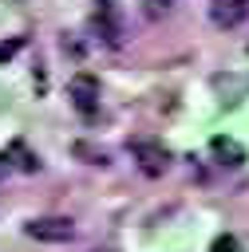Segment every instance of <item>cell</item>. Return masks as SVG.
Instances as JSON below:
<instances>
[{
    "label": "cell",
    "mask_w": 249,
    "mask_h": 252,
    "mask_svg": "<svg viewBox=\"0 0 249 252\" xmlns=\"http://www.w3.org/2000/svg\"><path fill=\"white\" fill-rule=\"evenodd\" d=\"M209 150H213V158H217L221 165H229V169H237V165L249 161L245 146H241L237 138H225V134H213V138H209Z\"/></svg>",
    "instance_id": "cell-4"
},
{
    "label": "cell",
    "mask_w": 249,
    "mask_h": 252,
    "mask_svg": "<svg viewBox=\"0 0 249 252\" xmlns=\"http://www.w3.org/2000/svg\"><path fill=\"white\" fill-rule=\"evenodd\" d=\"M209 252H241V248H237V236H229V232H225V236H217V240H213V248H209Z\"/></svg>",
    "instance_id": "cell-9"
},
{
    "label": "cell",
    "mask_w": 249,
    "mask_h": 252,
    "mask_svg": "<svg viewBox=\"0 0 249 252\" xmlns=\"http://www.w3.org/2000/svg\"><path fill=\"white\" fill-rule=\"evenodd\" d=\"M130 154H134V161H138V169L146 177H162L170 169V150L162 142H154V138H134L130 142Z\"/></svg>",
    "instance_id": "cell-1"
},
{
    "label": "cell",
    "mask_w": 249,
    "mask_h": 252,
    "mask_svg": "<svg viewBox=\"0 0 249 252\" xmlns=\"http://www.w3.org/2000/svg\"><path fill=\"white\" fill-rule=\"evenodd\" d=\"M209 16H213L217 28H237L249 16V0H213L209 4Z\"/></svg>",
    "instance_id": "cell-5"
},
{
    "label": "cell",
    "mask_w": 249,
    "mask_h": 252,
    "mask_svg": "<svg viewBox=\"0 0 249 252\" xmlns=\"http://www.w3.org/2000/svg\"><path fill=\"white\" fill-rule=\"evenodd\" d=\"M95 24H99V32H103V39H107L111 47H119V43H123V32H119V20H115V12H111V4H103V8H99V16H95Z\"/></svg>",
    "instance_id": "cell-6"
},
{
    "label": "cell",
    "mask_w": 249,
    "mask_h": 252,
    "mask_svg": "<svg viewBox=\"0 0 249 252\" xmlns=\"http://www.w3.org/2000/svg\"><path fill=\"white\" fill-rule=\"evenodd\" d=\"M170 4L174 0H142V12H146V20H162L170 12Z\"/></svg>",
    "instance_id": "cell-8"
},
{
    "label": "cell",
    "mask_w": 249,
    "mask_h": 252,
    "mask_svg": "<svg viewBox=\"0 0 249 252\" xmlns=\"http://www.w3.org/2000/svg\"><path fill=\"white\" fill-rule=\"evenodd\" d=\"M67 91H71L75 110H79L83 118H95V110H99V79H95V75H87V71H79V75H71Z\"/></svg>",
    "instance_id": "cell-3"
},
{
    "label": "cell",
    "mask_w": 249,
    "mask_h": 252,
    "mask_svg": "<svg viewBox=\"0 0 249 252\" xmlns=\"http://www.w3.org/2000/svg\"><path fill=\"white\" fill-rule=\"evenodd\" d=\"M8 154L16 158V165H20L24 173H36V169H40V161H36V158L24 150V142H12V146H8Z\"/></svg>",
    "instance_id": "cell-7"
},
{
    "label": "cell",
    "mask_w": 249,
    "mask_h": 252,
    "mask_svg": "<svg viewBox=\"0 0 249 252\" xmlns=\"http://www.w3.org/2000/svg\"><path fill=\"white\" fill-rule=\"evenodd\" d=\"M24 232L32 240H40V244H67L75 236V224L67 217H36V220L24 224Z\"/></svg>",
    "instance_id": "cell-2"
},
{
    "label": "cell",
    "mask_w": 249,
    "mask_h": 252,
    "mask_svg": "<svg viewBox=\"0 0 249 252\" xmlns=\"http://www.w3.org/2000/svg\"><path fill=\"white\" fill-rule=\"evenodd\" d=\"M20 43H24V39H8V43H0V59H12V55L20 51Z\"/></svg>",
    "instance_id": "cell-10"
}]
</instances>
